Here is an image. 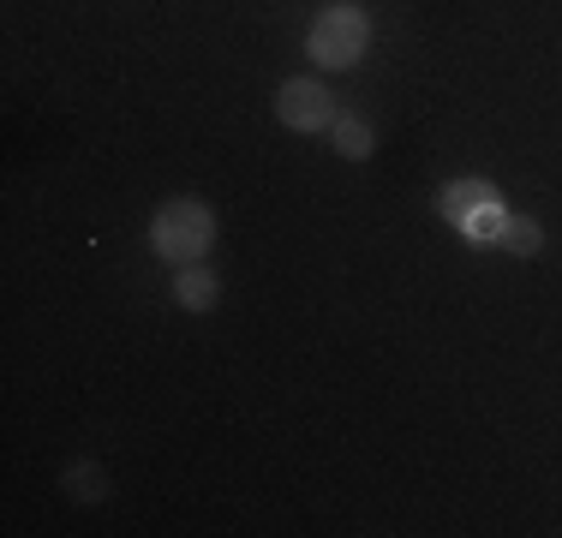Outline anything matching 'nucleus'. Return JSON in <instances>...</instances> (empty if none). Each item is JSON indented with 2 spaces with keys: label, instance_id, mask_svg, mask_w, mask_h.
<instances>
[{
  "label": "nucleus",
  "instance_id": "nucleus-8",
  "mask_svg": "<svg viewBox=\"0 0 562 538\" xmlns=\"http://www.w3.org/2000/svg\"><path fill=\"white\" fill-rule=\"evenodd\" d=\"M503 215L508 210H497V204H485V210H473L461 222V234H467V246H497V234H503Z\"/></svg>",
  "mask_w": 562,
  "mask_h": 538
},
{
  "label": "nucleus",
  "instance_id": "nucleus-4",
  "mask_svg": "<svg viewBox=\"0 0 562 538\" xmlns=\"http://www.w3.org/2000/svg\"><path fill=\"white\" fill-rule=\"evenodd\" d=\"M173 305L180 312H216L222 305V281H216V269H204V264H180V276H173Z\"/></svg>",
  "mask_w": 562,
  "mask_h": 538
},
{
  "label": "nucleus",
  "instance_id": "nucleus-7",
  "mask_svg": "<svg viewBox=\"0 0 562 538\" xmlns=\"http://www.w3.org/2000/svg\"><path fill=\"white\" fill-rule=\"evenodd\" d=\"M497 246H508L515 258H532V251L544 246V227L532 222V215H503V234H497Z\"/></svg>",
  "mask_w": 562,
  "mask_h": 538
},
{
  "label": "nucleus",
  "instance_id": "nucleus-6",
  "mask_svg": "<svg viewBox=\"0 0 562 538\" xmlns=\"http://www.w3.org/2000/svg\"><path fill=\"white\" fill-rule=\"evenodd\" d=\"M329 138H336V150H341L347 161H371V150H378V132H371L359 114H336Z\"/></svg>",
  "mask_w": 562,
  "mask_h": 538
},
{
  "label": "nucleus",
  "instance_id": "nucleus-1",
  "mask_svg": "<svg viewBox=\"0 0 562 538\" xmlns=\"http://www.w3.org/2000/svg\"><path fill=\"white\" fill-rule=\"evenodd\" d=\"M210 246H216V210L198 204V198H173V204L156 210L150 222V251L168 264H204Z\"/></svg>",
  "mask_w": 562,
  "mask_h": 538
},
{
  "label": "nucleus",
  "instance_id": "nucleus-9",
  "mask_svg": "<svg viewBox=\"0 0 562 538\" xmlns=\"http://www.w3.org/2000/svg\"><path fill=\"white\" fill-rule=\"evenodd\" d=\"M66 491H72V496H102V467L97 461L66 467Z\"/></svg>",
  "mask_w": 562,
  "mask_h": 538
},
{
  "label": "nucleus",
  "instance_id": "nucleus-2",
  "mask_svg": "<svg viewBox=\"0 0 562 538\" xmlns=\"http://www.w3.org/2000/svg\"><path fill=\"white\" fill-rule=\"evenodd\" d=\"M371 48V19L359 7H329L317 12L312 36H305V54H312L324 72H347V66H359V54Z\"/></svg>",
  "mask_w": 562,
  "mask_h": 538
},
{
  "label": "nucleus",
  "instance_id": "nucleus-5",
  "mask_svg": "<svg viewBox=\"0 0 562 538\" xmlns=\"http://www.w3.org/2000/svg\"><path fill=\"white\" fill-rule=\"evenodd\" d=\"M485 204H497V192H491V180H454L443 186V198H437V210H443V222L461 227L473 210H485Z\"/></svg>",
  "mask_w": 562,
  "mask_h": 538
},
{
  "label": "nucleus",
  "instance_id": "nucleus-3",
  "mask_svg": "<svg viewBox=\"0 0 562 538\" xmlns=\"http://www.w3.org/2000/svg\"><path fill=\"white\" fill-rule=\"evenodd\" d=\"M276 120L288 132H324L336 126V97L324 90V78H288L276 97Z\"/></svg>",
  "mask_w": 562,
  "mask_h": 538
}]
</instances>
